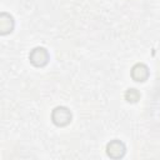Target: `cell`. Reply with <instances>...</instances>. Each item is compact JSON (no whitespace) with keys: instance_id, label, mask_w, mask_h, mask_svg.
<instances>
[{"instance_id":"obj_1","label":"cell","mask_w":160,"mask_h":160,"mask_svg":"<svg viewBox=\"0 0 160 160\" xmlns=\"http://www.w3.org/2000/svg\"><path fill=\"white\" fill-rule=\"evenodd\" d=\"M71 118V111L66 106H56L51 112V120L56 126H66Z\"/></svg>"},{"instance_id":"obj_2","label":"cell","mask_w":160,"mask_h":160,"mask_svg":"<svg viewBox=\"0 0 160 160\" xmlns=\"http://www.w3.org/2000/svg\"><path fill=\"white\" fill-rule=\"evenodd\" d=\"M29 60L30 62L36 66V68H42L48 64L49 61V52L45 48H41V46H36L34 48L30 54H29Z\"/></svg>"},{"instance_id":"obj_3","label":"cell","mask_w":160,"mask_h":160,"mask_svg":"<svg viewBox=\"0 0 160 160\" xmlns=\"http://www.w3.org/2000/svg\"><path fill=\"white\" fill-rule=\"evenodd\" d=\"M125 151H126V148H125V144L120 140H111L110 142L106 144V154L112 158V159H120L125 155Z\"/></svg>"},{"instance_id":"obj_4","label":"cell","mask_w":160,"mask_h":160,"mask_svg":"<svg viewBox=\"0 0 160 160\" xmlns=\"http://www.w3.org/2000/svg\"><path fill=\"white\" fill-rule=\"evenodd\" d=\"M131 78L135 81H145L149 78V69L145 64L138 62L131 68Z\"/></svg>"},{"instance_id":"obj_5","label":"cell","mask_w":160,"mask_h":160,"mask_svg":"<svg viewBox=\"0 0 160 160\" xmlns=\"http://www.w3.org/2000/svg\"><path fill=\"white\" fill-rule=\"evenodd\" d=\"M14 30V18L8 12L0 14V34L6 35Z\"/></svg>"},{"instance_id":"obj_6","label":"cell","mask_w":160,"mask_h":160,"mask_svg":"<svg viewBox=\"0 0 160 160\" xmlns=\"http://www.w3.org/2000/svg\"><path fill=\"white\" fill-rule=\"evenodd\" d=\"M124 98L128 102H136L140 100V92L136 90V89H128L124 94Z\"/></svg>"}]
</instances>
